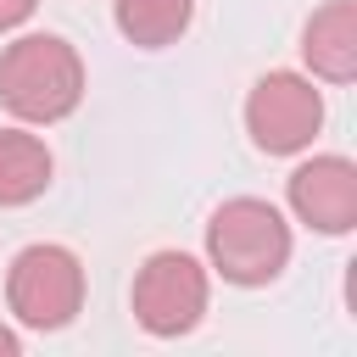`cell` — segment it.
I'll return each mask as SVG.
<instances>
[{"mask_svg": "<svg viewBox=\"0 0 357 357\" xmlns=\"http://www.w3.org/2000/svg\"><path fill=\"white\" fill-rule=\"evenodd\" d=\"M0 100L22 123H61L84 100V61L56 33H22L0 50Z\"/></svg>", "mask_w": 357, "mask_h": 357, "instance_id": "6da1fadb", "label": "cell"}, {"mask_svg": "<svg viewBox=\"0 0 357 357\" xmlns=\"http://www.w3.org/2000/svg\"><path fill=\"white\" fill-rule=\"evenodd\" d=\"M206 257L229 284H268L290 262V223L257 195H234L206 223Z\"/></svg>", "mask_w": 357, "mask_h": 357, "instance_id": "7a4b0ae2", "label": "cell"}, {"mask_svg": "<svg viewBox=\"0 0 357 357\" xmlns=\"http://www.w3.org/2000/svg\"><path fill=\"white\" fill-rule=\"evenodd\" d=\"M6 301L28 329H67L84 307V262L67 245H22L6 273Z\"/></svg>", "mask_w": 357, "mask_h": 357, "instance_id": "3957f363", "label": "cell"}, {"mask_svg": "<svg viewBox=\"0 0 357 357\" xmlns=\"http://www.w3.org/2000/svg\"><path fill=\"white\" fill-rule=\"evenodd\" d=\"M245 128L268 156L307 151L312 134L324 128V95L301 73H262L245 95Z\"/></svg>", "mask_w": 357, "mask_h": 357, "instance_id": "277c9868", "label": "cell"}, {"mask_svg": "<svg viewBox=\"0 0 357 357\" xmlns=\"http://www.w3.org/2000/svg\"><path fill=\"white\" fill-rule=\"evenodd\" d=\"M206 312V268L184 251H156L134 273V318L145 335H190Z\"/></svg>", "mask_w": 357, "mask_h": 357, "instance_id": "5b68a950", "label": "cell"}, {"mask_svg": "<svg viewBox=\"0 0 357 357\" xmlns=\"http://www.w3.org/2000/svg\"><path fill=\"white\" fill-rule=\"evenodd\" d=\"M290 212L318 234H351L357 223V167L346 156H312L290 173Z\"/></svg>", "mask_w": 357, "mask_h": 357, "instance_id": "8992f818", "label": "cell"}, {"mask_svg": "<svg viewBox=\"0 0 357 357\" xmlns=\"http://www.w3.org/2000/svg\"><path fill=\"white\" fill-rule=\"evenodd\" d=\"M301 56L318 78L329 84H351L357 78V6L351 0H329L324 11H312L307 33H301Z\"/></svg>", "mask_w": 357, "mask_h": 357, "instance_id": "52a82bcc", "label": "cell"}, {"mask_svg": "<svg viewBox=\"0 0 357 357\" xmlns=\"http://www.w3.org/2000/svg\"><path fill=\"white\" fill-rule=\"evenodd\" d=\"M50 151L28 128H0V206H28L50 190Z\"/></svg>", "mask_w": 357, "mask_h": 357, "instance_id": "ba28073f", "label": "cell"}, {"mask_svg": "<svg viewBox=\"0 0 357 357\" xmlns=\"http://www.w3.org/2000/svg\"><path fill=\"white\" fill-rule=\"evenodd\" d=\"M112 17H117V28H123L128 45H139V50H162V45H173V39L190 28L195 0H117Z\"/></svg>", "mask_w": 357, "mask_h": 357, "instance_id": "9c48e42d", "label": "cell"}, {"mask_svg": "<svg viewBox=\"0 0 357 357\" xmlns=\"http://www.w3.org/2000/svg\"><path fill=\"white\" fill-rule=\"evenodd\" d=\"M33 6H39V0H0V28L28 22V17H33Z\"/></svg>", "mask_w": 357, "mask_h": 357, "instance_id": "30bf717a", "label": "cell"}, {"mask_svg": "<svg viewBox=\"0 0 357 357\" xmlns=\"http://www.w3.org/2000/svg\"><path fill=\"white\" fill-rule=\"evenodd\" d=\"M17 351H22V340H17V335L0 324V357H17Z\"/></svg>", "mask_w": 357, "mask_h": 357, "instance_id": "8fae6325", "label": "cell"}]
</instances>
